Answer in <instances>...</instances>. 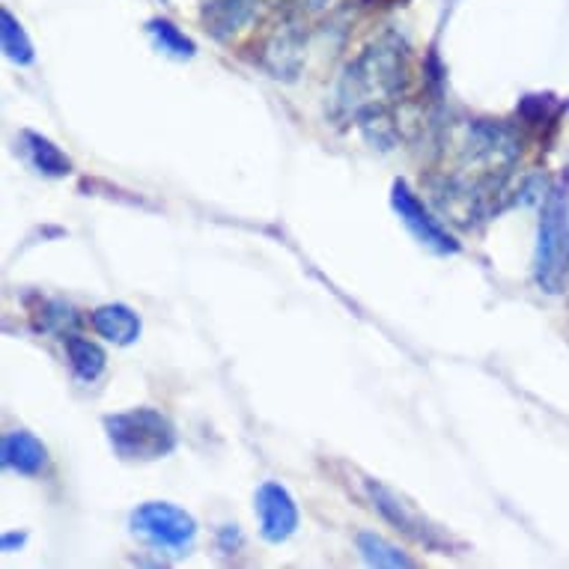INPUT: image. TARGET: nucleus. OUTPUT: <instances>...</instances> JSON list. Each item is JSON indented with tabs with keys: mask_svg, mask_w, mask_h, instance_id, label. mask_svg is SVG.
Segmentation results:
<instances>
[{
	"mask_svg": "<svg viewBox=\"0 0 569 569\" xmlns=\"http://www.w3.org/2000/svg\"><path fill=\"white\" fill-rule=\"evenodd\" d=\"M569 271V218L563 191H551L542 206L540 248H537V280L542 290L560 292Z\"/></svg>",
	"mask_w": 569,
	"mask_h": 569,
	"instance_id": "obj_3",
	"label": "nucleus"
},
{
	"mask_svg": "<svg viewBox=\"0 0 569 569\" xmlns=\"http://www.w3.org/2000/svg\"><path fill=\"white\" fill-rule=\"evenodd\" d=\"M3 466L19 475H39L46 468V448L30 432H10L3 439Z\"/></svg>",
	"mask_w": 569,
	"mask_h": 569,
	"instance_id": "obj_9",
	"label": "nucleus"
},
{
	"mask_svg": "<svg viewBox=\"0 0 569 569\" xmlns=\"http://www.w3.org/2000/svg\"><path fill=\"white\" fill-rule=\"evenodd\" d=\"M150 33L156 37V42H159L161 51H168V54L173 57H191L194 54V42L186 37V33H179L170 21H150Z\"/></svg>",
	"mask_w": 569,
	"mask_h": 569,
	"instance_id": "obj_15",
	"label": "nucleus"
},
{
	"mask_svg": "<svg viewBox=\"0 0 569 569\" xmlns=\"http://www.w3.org/2000/svg\"><path fill=\"white\" fill-rule=\"evenodd\" d=\"M257 516H260V531L269 542H280L292 537L299 528V510L292 495L280 483H262L257 492Z\"/></svg>",
	"mask_w": 569,
	"mask_h": 569,
	"instance_id": "obj_6",
	"label": "nucleus"
},
{
	"mask_svg": "<svg viewBox=\"0 0 569 569\" xmlns=\"http://www.w3.org/2000/svg\"><path fill=\"white\" fill-rule=\"evenodd\" d=\"M257 16V0H209L203 10L206 28L218 39H230Z\"/></svg>",
	"mask_w": 569,
	"mask_h": 569,
	"instance_id": "obj_8",
	"label": "nucleus"
},
{
	"mask_svg": "<svg viewBox=\"0 0 569 569\" xmlns=\"http://www.w3.org/2000/svg\"><path fill=\"white\" fill-rule=\"evenodd\" d=\"M131 528L134 533H140L143 540H150L152 546L168 551H186L191 542H194L197 525L194 519L179 510L173 505H164V501H152V505H143L134 510L131 516Z\"/></svg>",
	"mask_w": 569,
	"mask_h": 569,
	"instance_id": "obj_4",
	"label": "nucleus"
},
{
	"mask_svg": "<svg viewBox=\"0 0 569 569\" xmlns=\"http://www.w3.org/2000/svg\"><path fill=\"white\" fill-rule=\"evenodd\" d=\"M370 495H373L376 507L382 510L388 522H393L397 528H400V531H406L409 537H415V540L427 542V546H439V540H436V537H439V531H436V528H430V525H427V519H420V516L415 513V510H411L406 501H400L397 495L388 492V489L379 483H370Z\"/></svg>",
	"mask_w": 569,
	"mask_h": 569,
	"instance_id": "obj_7",
	"label": "nucleus"
},
{
	"mask_svg": "<svg viewBox=\"0 0 569 569\" xmlns=\"http://www.w3.org/2000/svg\"><path fill=\"white\" fill-rule=\"evenodd\" d=\"M113 450L122 459H159L173 450L177 432L156 409H131L104 420Z\"/></svg>",
	"mask_w": 569,
	"mask_h": 569,
	"instance_id": "obj_2",
	"label": "nucleus"
},
{
	"mask_svg": "<svg viewBox=\"0 0 569 569\" xmlns=\"http://www.w3.org/2000/svg\"><path fill=\"white\" fill-rule=\"evenodd\" d=\"M0 21H3V51L16 63H30L33 60V46H30L28 33L21 30V24L12 19V12H0Z\"/></svg>",
	"mask_w": 569,
	"mask_h": 569,
	"instance_id": "obj_14",
	"label": "nucleus"
},
{
	"mask_svg": "<svg viewBox=\"0 0 569 569\" xmlns=\"http://www.w3.org/2000/svg\"><path fill=\"white\" fill-rule=\"evenodd\" d=\"M358 549H361L370 567H411L409 555H402L397 546H391L382 537H376V533H361L358 537Z\"/></svg>",
	"mask_w": 569,
	"mask_h": 569,
	"instance_id": "obj_13",
	"label": "nucleus"
},
{
	"mask_svg": "<svg viewBox=\"0 0 569 569\" xmlns=\"http://www.w3.org/2000/svg\"><path fill=\"white\" fill-rule=\"evenodd\" d=\"M283 10H319L322 0H274Z\"/></svg>",
	"mask_w": 569,
	"mask_h": 569,
	"instance_id": "obj_16",
	"label": "nucleus"
},
{
	"mask_svg": "<svg viewBox=\"0 0 569 569\" xmlns=\"http://www.w3.org/2000/svg\"><path fill=\"white\" fill-rule=\"evenodd\" d=\"M24 143H28V152L30 159H33V164H37L42 173H48V177H63V173H69V159H66L63 152L57 150L54 143L46 138H39V134H24Z\"/></svg>",
	"mask_w": 569,
	"mask_h": 569,
	"instance_id": "obj_12",
	"label": "nucleus"
},
{
	"mask_svg": "<svg viewBox=\"0 0 569 569\" xmlns=\"http://www.w3.org/2000/svg\"><path fill=\"white\" fill-rule=\"evenodd\" d=\"M93 328L104 337V340L129 346L138 340L140 319L134 317V310L126 308V305H104V308H99L93 313Z\"/></svg>",
	"mask_w": 569,
	"mask_h": 569,
	"instance_id": "obj_10",
	"label": "nucleus"
},
{
	"mask_svg": "<svg viewBox=\"0 0 569 569\" xmlns=\"http://www.w3.org/2000/svg\"><path fill=\"white\" fill-rule=\"evenodd\" d=\"M406 51L397 39H382L358 57L343 78V102L352 111H365L376 104L391 102L406 90Z\"/></svg>",
	"mask_w": 569,
	"mask_h": 569,
	"instance_id": "obj_1",
	"label": "nucleus"
},
{
	"mask_svg": "<svg viewBox=\"0 0 569 569\" xmlns=\"http://www.w3.org/2000/svg\"><path fill=\"white\" fill-rule=\"evenodd\" d=\"M66 352H69V361H72V370H76L84 382H93L99 379L104 370V352L93 340L87 337L69 335L66 337Z\"/></svg>",
	"mask_w": 569,
	"mask_h": 569,
	"instance_id": "obj_11",
	"label": "nucleus"
},
{
	"mask_svg": "<svg viewBox=\"0 0 569 569\" xmlns=\"http://www.w3.org/2000/svg\"><path fill=\"white\" fill-rule=\"evenodd\" d=\"M24 542V537H3V551H10L12 546H21Z\"/></svg>",
	"mask_w": 569,
	"mask_h": 569,
	"instance_id": "obj_17",
	"label": "nucleus"
},
{
	"mask_svg": "<svg viewBox=\"0 0 569 569\" xmlns=\"http://www.w3.org/2000/svg\"><path fill=\"white\" fill-rule=\"evenodd\" d=\"M393 209H397V216L402 218V224L409 227V233L418 239L420 244H427L432 251L439 253H457L459 242L453 236L445 230V227L430 216V209L420 203V197L411 191L406 182H393Z\"/></svg>",
	"mask_w": 569,
	"mask_h": 569,
	"instance_id": "obj_5",
	"label": "nucleus"
}]
</instances>
